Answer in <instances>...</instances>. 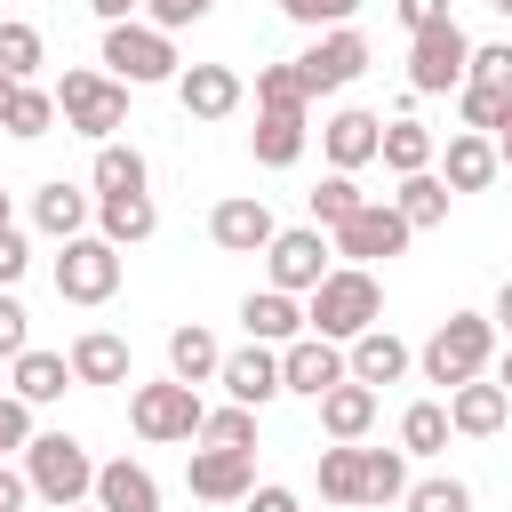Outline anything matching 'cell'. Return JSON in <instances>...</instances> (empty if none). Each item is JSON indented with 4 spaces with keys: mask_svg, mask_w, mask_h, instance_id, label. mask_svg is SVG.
<instances>
[{
    "mask_svg": "<svg viewBox=\"0 0 512 512\" xmlns=\"http://www.w3.org/2000/svg\"><path fill=\"white\" fill-rule=\"evenodd\" d=\"M280 16L288 24H312V32H344L360 16V0H280Z\"/></svg>",
    "mask_w": 512,
    "mask_h": 512,
    "instance_id": "ee69618b",
    "label": "cell"
},
{
    "mask_svg": "<svg viewBox=\"0 0 512 512\" xmlns=\"http://www.w3.org/2000/svg\"><path fill=\"white\" fill-rule=\"evenodd\" d=\"M320 152H328V168H336V176H352V168H368V160L384 152V120H376V112H360V104H344L336 120H320Z\"/></svg>",
    "mask_w": 512,
    "mask_h": 512,
    "instance_id": "9a60e30c",
    "label": "cell"
},
{
    "mask_svg": "<svg viewBox=\"0 0 512 512\" xmlns=\"http://www.w3.org/2000/svg\"><path fill=\"white\" fill-rule=\"evenodd\" d=\"M248 512H296V496H288V488H272V480H264V488H248Z\"/></svg>",
    "mask_w": 512,
    "mask_h": 512,
    "instance_id": "f5cc1de1",
    "label": "cell"
},
{
    "mask_svg": "<svg viewBox=\"0 0 512 512\" xmlns=\"http://www.w3.org/2000/svg\"><path fill=\"white\" fill-rule=\"evenodd\" d=\"M488 8H496V16H512V0H488Z\"/></svg>",
    "mask_w": 512,
    "mask_h": 512,
    "instance_id": "680465c9",
    "label": "cell"
},
{
    "mask_svg": "<svg viewBox=\"0 0 512 512\" xmlns=\"http://www.w3.org/2000/svg\"><path fill=\"white\" fill-rule=\"evenodd\" d=\"M128 424H136V440H152V448H168V440H200L208 400H200V384L160 376V384H136V392H128Z\"/></svg>",
    "mask_w": 512,
    "mask_h": 512,
    "instance_id": "3957f363",
    "label": "cell"
},
{
    "mask_svg": "<svg viewBox=\"0 0 512 512\" xmlns=\"http://www.w3.org/2000/svg\"><path fill=\"white\" fill-rule=\"evenodd\" d=\"M64 512H96V504H64Z\"/></svg>",
    "mask_w": 512,
    "mask_h": 512,
    "instance_id": "91938a15",
    "label": "cell"
},
{
    "mask_svg": "<svg viewBox=\"0 0 512 512\" xmlns=\"http://www.w3.org/2000/svg\"><path fill=\"white\" fill-rule=\"evenodd\" d=\"M464 80H472V88H496V96H512V40H480Z\"/></svg>",
    "mask_w": 512,
    "mask_h": 512,
    "instance_id": "b9f144b4",
    "label": "cell"
},
{
    "mask_svg": "<svg viewBox=\"0 0 512 512\" xmlns=\"http://www.w3.org/2000/svg\"><path fill=\"white\" fill-rule=\"evenodd\" d=\"M256 168H296L304 160V112H256Z\"/></svg>",
    "mask_w": 512,
    "mask_h": 512,
    "instance_id": "f546056e",
    "label": "cell"
},
{
    "mask_svg": "<svg viewBox=\"0 0 512 512\" xmlns=\"http://www.w3.org/2000/svg\"><path fill=\"white\" fill-rule=\"evenodd\" d=\"M504 408H512V392H504V384H488V376H472V384H456V392H448V424H456L464 440L504 432Z\"/></svg>",
    "mask_w": 512,
    "mask_h": 512,
    "instance_id": "603a6c76",
    "label": "cell"
},
{
    "mask_svg": "<svg viewBox=\"0 0 512 512\" xmlns=\"http://www.w3.org/2000/svg\"><path fill=\"white\" fill-rule=\"evenodd\" d=\"M368 424H376V384H352V376H344V384L320 400V432H328V440H360Z\"/></svg>",
    "mask_w": 512,
    "mask_h": 512,
    "instance_id": "f1b7e54d",
    "label": "cell"
},
{
    "mask_svg": "<svg viewBox=\"0 0 512 512\" xmlns=\"http://www.w3.org/2000/svg\"><path fill=\"white\" fill-rule=\"evenodd\" d=\"M496 168H504V160H496V136L456 128V136H448V160H440V184H448V192H488Z\"/></svg>",
    "mask_w": 512,
    "mask_h": 512,
    "instance_id": "d6986e66",
    "label": "cell"
},
{
    "mask_svg": "<svg viewBox=\"0 0 512 512\" xmlns=\"http://www.w3.org/2000/svg\"><path fill=\"white\" fill-rule=\"evenodd\" d=\"M16 352H32V312L0 288V360H16Z\"/></svg>",
    "mask_w": 512,
    "mask_h": 512,
    "instance_id": "bcb514c9",
    "label": "cell"
},
{
    "mask_svg": "<svg viewBox=\"0 0 512 512\" xmlns=\"http://www.w3.org/2000/svg\"><path fill=\"white\" fill-rule=\"evenodd\" d=\"M104 64H112L120 88H160V80L184 72L176 64V32H160V24H112L104 32Z\"/></svg>",
    "mask_w": 512,
    "mask_h": 512,
    "instance_id": "5b68a950",
    "label": "cell"
},
{
    "mask_svg": "<svg viewBox=\"0 0 512 512\" xmlns=\"http://www.w3.org/2000/svg\"><path fill=\"white\" fill-rule=\"evenodd\" d=\"M368 328H384V288H376L368 264H336V272L304 296V336L352 344V336H368Z\"/></svg>",
    "mask_w": 512,
    "mask_h": 512,
    "instance_id": "6da1fadb",
    "label": "cell"
},
{
    "mask_svg": "<svg viewBox=\"0 0 512 512\" xmlns=\"http://www.w3.org/2000/svg\"><path fill=\"white\" fill-rule=\"evenodd\" d=\"M448 400H408V416H400V448L408 456H440L448 448Z\"/></svg>",
    "mask_w": 512,
    "mask_h": 512,
    "instance_id": "836d02e7",
    "label": "cell"
},
{
    "mask_svg": "<svg viewBox=\"0 0 512 512\" xmlns=\"http://www.w3.org/2000/svg\"><path fill=\"white\" fill-rule=\"evenodd\" d=\"M96 512H160V480L144 464L112 456V464H96Z\"/></svg>",
    "mask_w": 512,
    "mask_h": 512,
    "instance_id": "cb8c5ba5",
    "label": "cell"
},
{
    "mask_svg": "<svg viewBox=\"0 0 512 512\" xmlns=\"http://www.w3.org/2000/svg\"><path fill=\"white\" fill-rule=\"evenodd\" d=\"M32 440H40V432H32V408H24L16 392H0V464H8V456H24Z\"/></svg>",
    "mask_w": 512,
    "mask_h": 512,
    "instance_id": "f6af8a7d",
    "label": "cell"
},
{
    "mask_svg": "<svg viewBox=\"0 0 512 512\" xmlns=\"http://www.w3.org/2000/svg\"><path fill=\"white\" fill-rule=\"evenodd\" d=\"M208 240L232 248V256H264V248L280 240V224H272V208H264L256 192H232V200L208 208Z\"/></svg>",
    "mask_w": 512,
    "mask_h": 512,
    "instance_id": "7c38bea8",
    "label": "cell"
},
{
    "mask_svg": "<svg viewBox=\"0 0 512 512\" xmlns=\"http://www.w3.org/2000/svg\"><path fill=\"white\" fill-rule=\"evenodd\" d=\"M416 232H408V216L392 208V200H368L352 224H336V256H352V264H384V256H400Z\"/></svg>",
    "mask_w": 512,
    "mask_h": 512,
    "instance_id": "8fae6325",
    "label": "cell"
},
{
    "mask_svg": "<svg viewBox=\"0 0 512 512\" xmlns=\"http://www.w3.org/2000/svg\"><path fill=\"white\" fill-rule=\"evenodd\" d=\"M488 360H496V320L488 312H448L432 336H424V352H416V368H424V384H472V376H488Z\"/></svg>",
    "mask_w": 512,
    "mask_h": 512,
    "instance_id": "7a4b0ae2",
    "label": "cell"
},
{
    "mask_svg": "<svg viewBox=\"0 0 512 512\" xmlns=\"http://www.w3.org/2000/svg\"><path fill=\"white\" fill-rule=\"evenodd\" d=\"M448 200H456V192H448L432 168H424V176H400V192H392V208L408 216V232H432V224H448Z\"/></svg>",
    "mask_w": 512,
    "mask_h": 512,
    "instance_id": "1f68e13d",
    "label": "cell"
},
{
    "mask_svg": "<svg viewBox=\"0 0 512 512\" xmlns=\"http://www.w3.org/2000/svg\"><path fill=\"white\" fill-rule=\"evenodd\" d=\"M240 96H248V88H240L232 64H184V72H176V104H184L192 120H232Z\"/></svg>",
    "mask_w": 512,
    "mask_h": 512,
    "instance_id": "2e32d148",
    "label": "cell"
},
{
    "mask_svg": "<svg viewBox=\"0 0 512 512\" xmlns=\"http://www.w3.org/2000/svg\"><path fill=\"white\" fill-rule=\"evenodd\" d=\"M8 104H16V80L0 72V128H8Z\"/></svg>",
    "mask_w": 512,
    "mask_h": 512,
    "instance_id": "9f6ffc18",
    "label": "cell"
},
{
    "mask_svg": "<svg viewBox=\"0 0 512 512\" xmlns=\"http://www.w3.org/2000/svg\"><path fill=\"white\" fill-rule=\"evenodd\" d=\"M184 480H192L200 504H248V488H256V456H248V448H192Z\"/></svg>",
    "mask_w": 512,
    "mask_h": 512,
    "instance_id": "5bb4252c",
    "label": "cell"
},
{
    "mask_svg": "<svg viewBox=\"0 0 512 512\" xmlns=\"http://www.w3.org/2000/svg\"><path fill=\"white\" fill-rule=\"evenodd\" d=\"M96 232H104L112 248H144V240L160 232V208H152V192H120V200H96Z\"/></svg>",
    "mask_w": 512,
    "mask_h": 512,
    "instance_id": "484cf974",
    "label": "cell"
},
{
    "mask_svg": "<svg viewBox=\"0 0 512 512\" xmlns=\"http://www.w3.org/2000/svg\"><path fill=\"white\" fill-rule=\"evenodd\" d=\"M416 480H408V448H360V504L368 512H384V504H400Z\"/></svg>",
    "mask_w": 512,
    "mask_h": 512,
    "instance_id": "83f0119b",
    "label": "cell"
},
{
    "mask_svg": "<svg viewBox=\"0 0 512 512\" xmlns=\"http://www.w3.org/2000/svg\"><path fill=\"white\" fill-rule=\"evenodd\" d=\"M136 8H144V0H88V16H96L104 32H112V24H136Z\"/></svg>",
    "mask_w": 512,
    "mask_h": 512,
    "instance_id": "f907efd6",
    "label": "cell"
},
{
    "mask_svg": "<svg viewBox=\"0 0 512 512\" xmlns=\"http://www.w3.org/2000/svg\"><path fill=\"white\" fill-rule=\"evenodd\" d=\"M496 160L512 168V112H504V128H496Z\"/></svg>",
    "mask_w": 512,
    "mask_h": 512,
    "instance_id": "11a10c76",
    "label": "cell"
},
{
    "mask_svg": "<svg viewBox=\"0 0 512 512\" xmlns=\"http://www.w3.org/2000/svg\"><path fill=\"white\" fill-rule=\"evenodd\" d=\"M56 296H64V304H112V296H120V248H112L104 232L64 240V256H56Z\"/></svg>",
    "mask_w": 512,
    "mask_h": 512,
    "instance_id": "52a82bcc",
    "label": "cell"
},
{
    "mask_svg": "<svg viewBox=\"0 0 512 512\" xmlns=\"http://www.w3.org/2000/svg\"><path fill=\"white\" fill-rule=\"evenodd\" d=\"M504 112H512V96H496V88H472V80L456 88V120H464L472 136H496V128H504Z\"/></svg>",
    "mask_w": 512,
    "mask_h": 512,
    "instance_id": "60d3db41",
    "label": "cell"
},
{
    "mask_svg": "<svg viewBox=\"0 0 512 512\" xmlns=\"http://www.w3.org/2000/svg\"><path fill=\"white\" fill-rule=\"evenodd\" d=\"M368 72V40L344 24V32H320L304 56H296V80H304V96H336V88H352Z\"/></svg>",
    "mask_w": 512,
    "mask_h": 512,
    "instance_id": "30bf717a",
    "label": "cell"
},
{
    "mask_svg": "<svg viewBox=\"0 0 512 512\" xmlns=\"http://www.w3.org/2000/svg\"><path fill=\"white\" fill-rule=\"evenodd\" d=\"M328 256H336V248H328V232H320V224H288V232L264 248V272H272V288H280V296H312V288L336 272Z\"/></svg>",
    "mask_w": 512,
    "mask_h": 512,
    "instance_id": "9c48e42d",
    "label": "cell"
},
{
    "mask_svg": "<svg viewBox=\"0 0 512 512\" xmlns=\"http://www.w3.org/2000/svg\"><path fill=\"white\" fill-rule=\"evenodd\" d=\"M360 208H368V192H360L352 176H336V168H328V176H320V192H312V224H320V232H336V224H352Z\"/></svg>",
    "mask_w": 512,
    "mask_h": 512,
    "instance_id": "e575fe53",
    "label": "cell"
},
{
    "mask_svg": "<svg viewBox=\"0 0 512 512\" xmlns=\"http://www.w3.org/2000/svg\"><path fill=\"white\" fill-rule=\"evenodd\" d=\"M344 360H352V384H400V376L416 368V352H408L392 328H368V336H352V344H344Z\"/></svg>",
    "mask_w": 512,
    "mask_h": 512,
    "instance_id": "7402d4cb",
    "label": "cell"
},
{
    "mask_svg": "<svg viewBox=\"0 0 512 512\" xmlns=\"http://www.w3.org/2000/svg\"><path fill=\"white\" fill-rule=\"evenodd\" d=\"M64 360H72V384H128V336L112 328H80Z\"/></svg>",
    "mask_w": 512,
    "mask_h": 512,
    "instance_id": "44dd1931",
    "label": "cell"
},
{
    "mask_svg": "<svg viewBox=\"0 0 512 512\" xmlns=\"http://www.w3.org/2000/svg\"><path fill=\"white\" fill-rule=\"evenodd\" d=\"M0 72H8L16 88L40 72V24H24V16H0Z\"/></svg>",
    "mask_w": 512,
    "mask_h": 512,
    "instance_id": "d590c367",
    "label": "cell"
},
{
    "mask_svg": "<svg viewBox=\"0 0 512 512\" xmlns=\"http://www.w3.org/2000/svg\"><path fill=\"white\" fill-rule=\"evenodd\" d=\"M24 504H32V480H24V472H8V464H0V512H24Z\"/></svg>",
    "mask_w": 512,
    "mask_h": 512,
    "instance_id": "816d5d0a",
    "label": "cell"
},
{
    "mask_svg": "<svg viewBox=\"0 0 512 512\" xmlns=\"http://www.w3.org/2000/svg\"><path fill=\"white\" fill-rule=\"evenodd\" d=\"M464 72H472V40H464L456 16L408 40V88L416 96H448V88H464Z\"/></svg>",
    "mask_w": 512,
    "mask_h": 512,
    "instance_id": "ba28073f",
    "label": "cell"
},
{
    "mask_svg": "<svg viewBox=\"0 0 512 512\" xmlns=\"http://www.w3.org/2000/svg\"><path fill=\"white\" fill-rule=\"evenodd\" d=\"M88 216H96V192H72L64 176H48V184L32 192V224H40L48 240H80Z\"/></svg>",
    "mask_w": 512,
    "mask_h": 512,
    "instance_id": "ffe728a7",
    "label": "cell"
},
{
    "mask_svg": "<svg viewBox=\"0 0 512 512\" xmlns=\"http://www.w3.org/2000/svg\"><path fill=\"white\" fill-rule=\"evenodd\" d=\"M400 504H408V512H472V488L440 472V480H416V488H408Z\"/></svg>",
    "mask_w": 512,
    "mask_h": 512,
    "instance_id": "7bdbcfd3",
    "label": "cell"
},
{
    "mask_svg": "<svg viewBox=\"0 0 512 512\" xmlns=\"http://www.w3.org/2000/svg\"><path fill=\"white\" fill-rule=\"evenodd\" d=\"M240 328H248V344L288 352V344L304 336V304H296V296H280V288H256V296H240Z\"/></svg>",
    "mask_w": 512,
    "mask_h": 512,
    "instance_id": "ac0fdd59",
    "label": "cell"
},
{
    "mask_svg": "<svg viewBox=\"0 0 512 512\" xmlns=\"http://www.w3.org/2000/svg\"><path fill=\"white\" fill-rule=\"evenodd\" d=\"M24 264H32V240H24L16 224H0V288H16V280H24Z\"/></svg>",
    "mask_w": 512,
    "mask_h": 512,
    "instance_id": "c3c4849f",
    "label": "cell"
},
{
    "mask_svg": "<svg viewBox=\"0 0 512 512\" xmlns=\"http://www.w3.org/2000/svg\"><path fill=\"white\" fill-rule=\"evenodd\" d=\"M488 320H496V336H504V344H512V280H504V288H496V312H488Z\"/></svg>",
    "mask_w": 512,
    "mask_h": 512,
    "instance_id": "db71d44e",
    "label": "cell"
},
{
    "mask_svg": "<svg viewBox=\"0 0 512 512\" xmlns=\"http://www.w3.org/2000/svg\"><path fill=\"white\" fill-rule=\"evenodd\" d=\"M320 496H328V504H360V448H352V440L320 448Z\"/></svg>",
    "mask_w": 512,
    "mask_h": 512,
    "instance_id": "8d00e7d4",
    "label": "cell"
},
{
    "mask_svg": "<svg viewBox=\"0 0 512 512\" xmlns=\"http://www.w3.org/2000/svg\"><path fill=\"white\" fill-rule=\"evenodd\" d=\"M392 16H400V24H408V40H416V32L448 24V0H392Z\"/></svg>",
    "mask_w": 512,
    "mask_h": 512,
    "instance_id": "681fc988",
    "label": "cell"
},
{
    "mask_svg": "<svg viewBox=\"0 0 512 512\" xmlns=\"http://www.w3.org/2000/svg\"><path fill=\"white\" fill-rule=\"evenodd\" d=\"M312 96H304V80H296V64H264L256 72V112H304Z\"/></svg>",
    "mask_w": 512,
    "mask_h": 512,
    "instance_id": "ab89813d",
    "label": "cell"
},
{
    "mask_svg": "<svg viewBox=\"0 0 512 512\" xmlns=\"http://www.w3.org/2000/svg\"><path fill=\"white\" fill-rule=\"evenodd\" d=\"M0 224H8V192H0Z\"/></svg>",
    "mask_w": 512,
    "mask_h": 512,
    "instance_id": "94428289",
    "label": "cell"
},
{
    "mask_svg": "<svg viewBox=\"0 0 512 512\" xmlns=\"http://www.w3.org/2000/svg\"><path fill=\"white\" fill-rule=\"evenodd\" d=\"M216 0H144V16L160 24V32H184V24H200Z\"/></svg>",
    "mask_w": 512,
    "mask_h": 512,
    "instance_id": "7dc6e473",
    "label": "cell"
},
{
    "mask_svg": "<svg viewBox=\"0 0 512 512\" xmlns=\"http://www.w3.org/2000/svg\"><path fill=\"white\" fill-rule=\"evenodd\" d=\"M392 176H424L432 168V128L424 120H384V152H376Z\"/></svg>",
    "mask_w": 512,
    "mask_h": 512,
    "instance_id": "d6a6232c",
    "label": "cell"
},
{
    "mask_svg": "<svg viewBox=\"0 0 512 512\" xmlns=\"http://www.w3.org/2000/svg\"><path fill=\"white\" fill-rule=\"evenodd\" d=\"M56 120L80 128V136H96V144H112V128L128 120V88L112 72H64L56 80Z\"/></svg>",
    "mask_w": 512,
    "mask_h": 512,
    "instance_id": "8992f818",
    "label": "cell"
},
{
    "mask_svg": "<svg viewBox=\"0 0 512 512\" xmlns=\"http://www.w3.org/2000/svg\"><path fill=\"white\" fill-rule=\"evenodd\" d=\"M48 128H56V88H32V80H24L16 104H8V136L32 144V136H48Z\"/></svg>",
    "mask_w": 512,
    "mask_h": 512,
    "instance_id": "74e56055",
    "label": "cell"
},
{
    "mask_svg": "<svg viewBox=\"0 0 512 512\" xmlns=\"http://www.w3.org/2000/svg\"><path fill=\"white\" fill-rule=\"evenodd\" d=\"M240 408H264V400H280L288 384H280V352L272 344H240V352H224V376H216Z\"/></svg>",
    "mask_w": 512,
    "mask_h": 512,
    "instance_id": "e0dca14e",
    "label": "cell"
},
{
    "mask_svg": "<svg viewBox=\"0 0 512 512\" xmlns=\"http://www.w3.org/2000/svg\"><path fill=\"white\" fill-rule=\"evenodd\" d=\"M8 384H16V400H24V408H48V400H64V384H72V360L32 344V352H16V360H8Z\"/></svg>",
    "mask_w": 512,
    "mask_h": 512,
    "instance_id": "d4e9b609",
    "label": "cell"
},
{
    "mask_svg": "<svg viewBox=\"0 0 512 512\" xmlns=\"http://www.w3.org/2000/svg\"><path fill=\"white\" fill-rule=\"evenodd\" d=\"M24 480H32V496H48V504L64 512V504H88V496H96V456H88L72 432H40V440L24 448Z\"/></svg>",
    "mask_w": 512,
    "mask_h": 512,
    "instance_id": "277c9868",
    "label": "cell"
},
{
    "mask_svg": "<svg viewBox=\"0 0 512 512\" xmlns=\"http://www.w3.org/2000/svg\"><path fill=\"white\" fill-rule=\"evenodd\" d=\"M88 184H96V200H120V192H144V152L136 144H96V168H88Z\"/></svg>",
    "mask_w": 512,
    "mask_h": 512,
    "instance_id": "4dcf8cb0",
    "label": "cell"
},
{
    "mask_svg": "<svg viewBox=\"0 0 512 512\" xmlns=\"http://www.w3.org/2000/svg\"><path fill=\"white\" fill-rule=\"evenodd\" d=\"M344 376H352V360H344V344H328V336H296V344L280 352V384L304 392V400H328Z\"/></svg>",
    "mask_w": 512,
    "mask_h": 512,
    "instance_id": "4fadbf2b",
    "label": "cell"
},
{
    "mask_svg": "<svg viewBox=\"0 0 512 512\" xmlns=\"http://www.w3.org/2000/svg\"><path fill=\"white\" fill-rule=\"evenodd\" d=\"M168 376H176V384H216V376H224V344H216L200 320H184V328L168 336Z\"/></svg>",
    "mask_w": 512,
    "mask_h": 512,
    "instance_id": "4316f807",
    "label": "cell"
},
{
    "mask_svg": "<svg viewBox=\"0 0 512 512\" xmlns=\"http://www.w3.org/2000/svg\"><path fill=\"white\" fill-rule=\"evenodd\" d=\"M496 384H504V392H512V344H504V360H496Z\"/></svg>",
    "mask_w": 512,
    "mask_h": 512,
    "instance_id": "6f0895ef",
    "label": "cell"
},
{
    "mask_svg": "<svg viewBox=\"0 0 512 512\" xmlns=\"http://www.w3.org/2000/svg\"><path fill=\"white\" fill-rule=\"evenodd\" d=\"M200 448H248L256 456V408H208V424H200Z\"/></svg>",
    "mask_w": 512,
    "mask_h": 512,
    "instance_id": "f35d334b",
    "label": "cell"
}]
</instances>
